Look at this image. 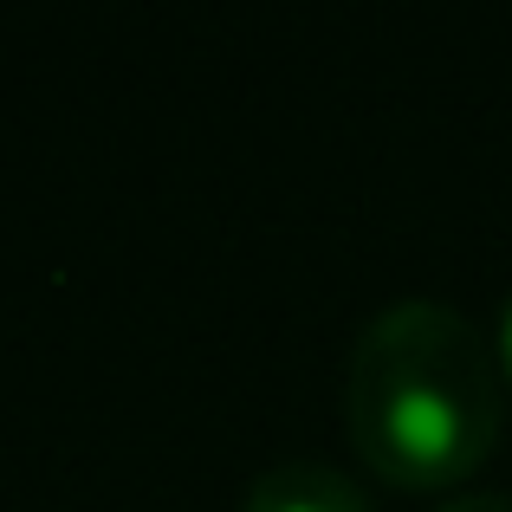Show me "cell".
Masks as SVG:
<instances>
[{
    "label": "cell",
    "mask_w": 512,
    "mask_h": 512,
    "mask_svg": "<svg viewBox=\"0 0 512 512\" xmlns=\"http://www.w3.org/2000/svg\"><path fill=\"white\" fill-rule=\"evenodd\" d=\"M448 299H396L350 357V441L396 487H454L500 441V370Z\"/></svg>",
    "instance_id": "1"
},
{
    "label": "cell",
    "mask_w": 512,
    "mask_h": 512,
    "mask_svg": "<svg viewBox=\"0 0 512 512\" xmlns=\"http://www.w3.org/2000/svg\"><path fill=\"white\" fill-rule=\"evenodd\" d=\"M240 512H376L370 487L331 461H279L247 487Z\"/></svg>",
    "instance_id": "2"
},
{
    "label": "cell",
    "mask_w": 512,
    "mask_h": 512,
    "mask_svg": "<svg viewBox=\"0 0 512 512\" xmlns=\"http://www.w3.org/2000/svg\"><path fill=\"white\" fill-rule=\"evenodd\" d=\"M441 512H512V493H461V500H448Z\"/></svg>",
    "instance_id": "3"
},
{
    "label": "cell",
    "mask_w": 512,
    "mask_h": 512,
    "mask_svg": "<svg viewBox=\"0 0 512 512\" xmlns=\"http://www.w3.org/2000/svg\"><path fill=\"white\" fill-rule=\"evenodd\" d=\"M500 370L512 376V299H506V312H500Z\"/></svg>",
    "instance_id": "4"
}]
</instances>
